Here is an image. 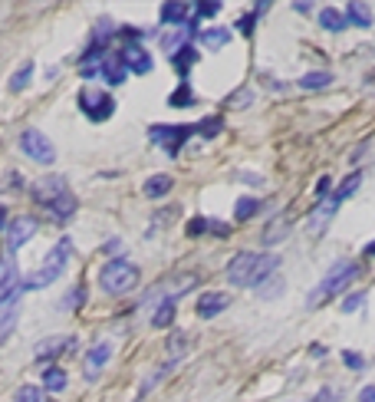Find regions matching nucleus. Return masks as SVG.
<instances>
[{
	"instance_id": "obj_1",
	"label": "nucleus",
	"mask_w": 375,
	"mask_h": 402,
	"mask_svg": "<svg viewBox=\"0 0 375 402\" xmlns=\"http://www.w3.org/2000/svg\"><path fill=\"white\" fill-rule=\"evenodd\" d=\"M280 267V261L273 254H260V250H240L234 261L227 264V281L234 287H260L267 283V277H273Z\"/></svg>"
},
{
	"instance_id": "obj_2",
	"label": "nucleus",
	"mask_w": 375,
	"mask_h": 402,
	"mask_svg": "<svg viewBox=\"0 0 375 402\" xmlns=\"http://www.w3.org/2000/svg\"><path fill=\"white\" fill-rule=\"evenodd\" d=\"M33 201L43 205L56 221H69L76 215V195L69 192L66 178H60V175H50L43 182H36L33 185Z\"/></svg>"
},
{
	"instance_id": "obj_3",
	"label": "nucleus",
	"mask_w": 375,
	"mask_h": 402,
	"mask_svg": "<svg viewBox=\"0 0 375 402\" xmlns=\"http://www.w3.org/2000/svg\"><path fill=\"white\" fill-rule=\"evenodd\" d=\"M69 254H73V241L60 238V244L50 248V254L43 257V264H40V267L27 277V283H20L23 294H27V290H43V287H50V283L60 281L63 271H66V264H69Z\"/></svg>"
},
{
	"instance_id": "obj_4",
	"label": "nucleus",
	"mask_w": 375,
	"mask_h": 402,
	"mask_svg": "<svg viewBox=\"0 0 375 402\" xmlns=\"http://www.w3.org/2000/svg\"><path fill=\"white\" fill-rule=\"evenodd\" d=\"M355 277H359V264H355V261H336V264L329 267V271L322 274V281L310 290L306 304L316 307L320 300H326V297L343 294V290H349V283H353Z\"/></svg>"
},
{
	"instance_id": "obj_5",
	"label": "nucleus",
	"mask_w": 375,
	"mask_h": 402,
	"mask_svg": "<svg viewBox=\"0 0 375 402\" xmlns=\"http://www.w3.org/2000/svg\"><path fill=\"white\" fill-rule=\"evenodd\" d=\"M139 283V267L125 257H112V261L99 271V287L106 290V294H129L132 287Z\"/></svg>"
},
{
	"instance_id": "obj_6",
	"label": "nucleus",
	"mask_w": 375,
	"mask_h": 402,
	"mask_svg": "<svg viewBox=\"0 0 375 402\" xmlns=\"http://www.w3.org/2000/svg\"><path fill=\"white\" fill-rule=\"evenodd\" d=\"M20 149H23L27 159H33V162H40V165H53L56 162L53 142L46 139L40 129H23L20 132Z\"/></svg>"
},
{
	"instance_id": "obj_7",
	"label": "nucleus",
	"mask_w": 375,
	"mask_h": 402,
	"mask_svg": "<svg viewBox=\"0 0 375 402\" xmlns=\"http://www.w3.org/2000/svg\"><path fill=\"white\" fill-rule=\"evenodd\" d=\"M191 126H151L149 135L155 145H161L165 152L172 155V159H178V152H182V145L188 139H191Z\"/></svg>"
},
{
	"instance_id": "obj_8",
	"label": "nucleus",
	"mask_w": 375,
	"mask_h": 402,
	"mask_svg": "<svg viewBox=\"0 0 375 402\" xmlns=\"http://www.w3.org/2000/svg\"><path fill=\"white\" fill-rule=\"evenodd\" d=\"M79 109L86 112L93 122H106L116 112V99L102 93V89H83L79 93Z\"/></svg>"
},
{
	"instance_id": "obj_9",
	"label": "nucleus",
	"mask_w": 375,
	"mask_h": 402,
	"mask_svg": "<svg viewBox=\"0 0 375 402\" xmlns=\"http://www.w3.org/2000/svg\"><path fill=\"white\" fill-rule=\"evenodd\" d=\"M36 228H40V225H36V217H30V215L13 217L11 225H7V254L13 257V254H17V250H20L23 244L36 234Z\"/></svg>"
},
{
	"instance_id": "obj_10",
	"label": "nucleus",
	"mask_w": 375,
	"mask_h": 402,
	"mask_svg": "<svg viewBox=\"0 0 375 402\" xmlns=\"http://www.w3.org/2000/svg\"><path fill=\"white\" fill-rule=\"evenodd\" d=\"M112 349H116V343L112 340H99L96 347H89V353H86V380H96L99 376V370L106 366L109 359H112Z\"/></svg>"
},
{
	"instance_id": "obj_11",
	"label": "nucleus",
	"mask_w": 375,
	"mask_h": 402,
	"mask_svg": "<svg viewBox=\"0 0 375 402\" xmlns=\"http://www.w3.org/2000/svg\"><path fill=\"white\" fill-rule=\"evenodd\" d=\"M118 56H122V63H125L129 73H142V76L151 73V66H155V60L149 56V50H145V46H135V43H129Z\"/></svg>"
},
{
	"instance_id": "obj_12",
	"label": "nucleus",
	"mask_w": 375,
	"mask_h": 402,
	"mask_svg": "<svg viewBox=\"0 0 375 402\" xmlns=\"http://www.w3.org/2000/svg\"><path fill=\"white\" fill-rule=\"evenodd\" d=\"M99 73H102V79H106L109 86H122L125 76H129V69H125V63H122V56H118V53H106V56H102Z\"/></svg>"
},
{
	"instance_id": "obj_13",
	"label": "nucleus",
	"mask_w": 375,
	"mask_h": 402,
	"mask_svg": "<svg viewBox=\"0 0 375 402\" xmlns=\"http://www.w3.org/2000/svg\"><path fill=\"white\" fill-rule=\"evenodd\" d=\"M227 304H231V297H227V294H214V290H207V294L198 297V307H194V310H198L201 320H214L221 310H227Z\"/></svg>"
},
{
	"instance_id": "obj_14",
	"label": "nucleus",
	"mask_w": 375,
	"mask_h": 402,
	"mask_svg": "<svg viewBox=\"0 0 375 402\" xmlns=\"http://www.w3.org/2000/svg\"><path fill=\"white\" fill-rule=\"evenodd\" d=\"M346 27H359V30H369L372 27V7L362 4V0H349V7L343 13Z\"/></svg>"
},
{
	"instance_id": "obj_15",
	"label": "nucleus",
	"mask_w": 375,
	"mask_h": 402,
	"mask_svg": "<svg viewBox=\"0 0 375 402\" xmlns=\"http://www.w3.org/2000/svg\"><path fill=\"white\" fill-rule=\"evenodd\" d=\"M336 208H339V201L329 195V201H326V205H320L310 215V221H306V231H310V234H320V231H326V225H329L332 215H336Z\"/></svg>"
},
{
	"instance_id": "obj_16",
	"label": "nucleus",
	"mask_w": 375,
	"mask_h": 402,
	"mask_svg": "<svg viewBox=\"0 0 375 402\" xmlns=\"http://www.w3.org/2000/svg\"><path fill=\"white\" fill-rule=\"evenodd\" d=\"M198 63V50H194L191 43H184L182 50H175L172 53V66H175V73H178V76H188V69H191V66Z\"/></svg>"
},
{
	"instance_id": "obj_17",
	"label": "nucleus",
	"mask_w": 375,
	"mask_h": 402,
	"mask_svg": "<svg viewBox=\"0 0 375 402\" xmlns=\"http://www.w3.org/2000/svg\"><path fill=\"white\" fill-rule=\"evenodd\" d=\"M204 231H211V234H221V238H227V234H231V228H227V225H221V221H207V217L188 221V238H198V234H204Z\"/></svg>"
},
{
	"instance_id": "obj_18",
	"label": "nucleus",
	"mask_w": 375,
	"mask_h": 402,
	"mask_svg": "<svg viewBox=\"0 0 375 402\" xmlns=\"http://www.w3.org/2000/svg\"><path fill=\"white\" fill-rule=\"evenodd\" d=\"M188 13H191L188 4H165V7H161V23H165V27H182V23L188 20Z\"/></svg>"
},
{
	"instance_id": "obj_19",
	"label": "nucleus",
	"mask_w": 375,
	"mask_h": 402,
	"mask_svg": "<svg viewBox=\"0 0 375 402\" xmlns=\"http://www.w3.org/2000/svg\"><path fill=\"white\" fill-rule=\"evenodd\" d=\"M172 185H175L172 175H151L142 192H145V198H161V195H168V192H172Z\"/></svg>"
},
{
	"instance_id": "obj_20",
	"label": "nucleus",
	"mask_w": 375,
	"mask_h": 402,
	"mask_svg": "<svg viewBox=\"0 0 375 402\" xmlns=\"http://www.w3.org/2000/svg\"><path fill=\"white\" fill-rule=\"evenodd\" d=\"M320 27H322V30H329V33L346 30L343 11H336V7H322V11H320Z\"/></svg>"
},
{
	"instance_id": "obj_21",
	"label": "nucleus",
	"mask_w": 375,
	"mask_h": 402,
	"mask_svg": "<svg viewBox=\"0 0 375 402\" xmlns=\"http://www.w3.org/2000/svg\"><path fill=\"white\" fill-rule=\"evenodd\" d=\"M194 102H198V96H194V89L188 86V79H182V83H178V89H175L172 96H168V106H175V109L194 106Z\"/></svg>"
},
{
	"instance_id": "obj_22",
	"label": "nucleus",
	"mask_w": 375,
	"mask_h": 402,
	"mask_svg": "<svg viewBox=\"0 0 375 402\" xmlns=\"http://www.w3.org/2000/svg\"><path fill=\"white\" fill-rule=\"evenodd\" d=\"M201 40L207 50H224V46L231 43V30H227V27H211V30H204Z\"/></svg>"
},
{
	"instance_id": "obj_23",
	"label": "nucleus",
	"mask_w": 375,
	"mask_h": 402,
	"mask_svg": "<svg viewBox=\"0 0 375 402\" xmlns=\"http://www.w3.org/2000/svg\"><path fill=\"white\" fill-rule=\"evenodd\" d=\"M66 370H60V366H46L43 370V389L46 392H63L66 389Z\"/></svg>"
},
{
	"instance_id": "obj_24",
	"label": "nucleus",
	"mask_w": 375,
	"mask_h": 402,
	"mask_svg": "<svg viewBox=\"0 0 375 402\" xmlns=\"http://www.w3.org/2000/svg\"><path fill=\"white\" fill-rule=\"evenodd\" d=\"M30 79H33V60H27V63L11 76V93H23V89L30 86Z\"/></svg>"
},
{
	"instance_id": "obj_25",
	"label": "nucleus",
	"mask_w": 375,
	"mask_h": 402,
	"mask_svg": "<svg viewBox=\"0 0 375 402\" xmlns=\"http://www.w3.org/2000/svg\"><path fill=\"white\" fill-rule=\"evenodd\" d=\"M329 83H332V73H326V69H322V73H306L303 79H296L300 89H326Z\"/></svg>"
},
{
	"instance_id": "obj_26",
	"label": "nucleus",
	"mask_w": 375,
	"mask_h": 402,
	"mask_svg": "<svg viewBox=\"0 0 375 402\" xmlns=\"http://www.w3.org/2000/svg\"><path fill=\"white\" fill-rule=\"evenodd\" d=\"M257 211H260V201H257V198H240V201L234 205V217H237V221H250V217L257 215Z\"/></svg>"
},
{
	"instance_id": "obj_27",
	"label": "nucleus",
	"mask_w": 375,
	"mask_h": 402,
	"mask_svg": "<svg viewBox=\"0 0 375 402\" xmlns=\"http://www.w3.org/2000/svg\"><path fill=\"white\" fill-rule=\"evenodd\" d=\"M175 320V297H168L165 304H158V310H155V316H151V323L155 326H168Z\"/></svg>"
},
{
	"instance_id": "obj_28",
	"label": "nucleus",
	"mask_w": 375,
	"mask_h": 402,
	"mask_svg": "<svg viewBox=\"0 0 375 402\" xmlns=\"http://www.w3.org/2000/svg\"><path fill=\"white\" fill-rule=\"evenodd\" d=\"M221 129H224V122L217 119V116H207V119H201L198 126H194V132H198V135H204V139H214Z\"/></svg>"
},
{
	"instance_id": "obj_29",
	"label": "nucleus",
	"mask_w": 375,
	"mask_h": 402,
	"mask_svg": "<svg viewBox=\"0 0 375 402\" xmlns=\"http://www.w3.org/2000/svg\"><path fill=\"white\" fill-rule=\"evenodd\" d=\"M69 343H73V340H46L43 347L36 349V359H50V356H56V353H60V349H66L69 347Z\"/></svg>"
},
{
	"instance_id": "obj_30",
	"label": "nucleus",
	"mask_w": 375,
	"mask_h": 402,
	"mask_svg": "<svg viewBox=\"0 0 375 402\" xmlns=\"http://www.w3.org/2000/svg\"><path fill=\"white\" fill-rule=\"evenodd\" d=\"M13 402H46V396L40 386H20L17 396H13Z\"/></svg>"
},
{
	"instance_id": "obj_31",
	"label": "nucleus",
	"mask_w": 375,
	"mask_h": 402,
	"mask_svg": "<svg viewBox=\"0 0 375 402\" xmlns=\"http://www.w3.org/2000/svg\"><path fill=\"white\" fill-rule=\"evenodd\" d=\"M13 326H17V310L0 314V343H7V337L13 333Z\"/></svg>"
},
{
	"instance_id": "obj_32",
	"label": "nucleus",
	"mask_w": 375,
	"mask_h": 402,
	"mask_svg": "<svg viewBox=\"0 0 375 402\" xmlns=\"http://www.w3.org/2000/svg\"><path fill=\"white\" fill-rule=\"evenodd\" d=\"M254 20H257V17H254V13H240V17H237V33H244V36H250V33H254Z\"/></svg>"
},
{
	"instance_id": "obj_33",
	"label": "nucleus",
	"mask_w": 375,
	"mask_h": 402,
	"mask_svg": "<svg viewBox=\"0 0 375 402\" xmlns=\"http://www.w3.org/2000/svg\"><path fill=\"white\" fill-rule=\"evenodd\" d=\"M250 99H254V93H250V89H240V93H234V96L227 99V106H231V109H244Z\"/></svg>"
},
{
	"instance_id": "obj_34",
	"label": "nucleus",
	"mask_w": 375,
	"mask_h": 402,
	"mask_svg": "<svg viewBox=\"0 0 375 402\" xmlns=\"http://www.w3.org/2000/svg\"><path fill=\"white\" fill-rule=\"evenodd\" d=\"M343 359H346V366H349V370H355V373H362V370H365V359L359 356V353H349V349H346Z\"/></svg>"
},
{
	"instance_id": "obj_35",
	"label": "nucleus",
	"mask_w": 375,
	"mask_h": 402,
	"mask_svg": "<svg viewBox=\"0 0 375 402\" xmlns=\"http://www.w3.org/2000/svg\"><path fill=\"white\" fill-rule=\"evenodd\" d=\"M362 304H365V294H362V290H359V294L346 297V300H343V310H346V314H353V310H359V307H362Z\"/></svg>"
},
{
	"instance_id": "obj_36",
	"label": "nucleus",
	"mask_w": 375,
	"mask_h": 402,
	"mask_svg": "<svg viewBox=\"0 0 375 402\" xmlns=\"http://www.w3.org/2000/svg\"><path fill=\"white\" fill-rule=\"evenodd\" d=\"M194 13H198V17H217V13H221V4H198ZM198 17H194V20H198Z\"/></svg>"
},
{
	"instance_id": "obj_37",
	"label": "nucleus",
	"mask_w": 375,
	"mask_h": 402,
	"mask_svg": "<svg viewBox=\"0 0 375 402\" xmlns=\"http://www.w3.org/2000/svg\"><path fill=\"white\" fill-rule=\"evenodd\" d=\"M316 195H320V198L329 195V178H326V175H322L320 182H316Z\"/></svg>"
},
{
	"instance_id": "obj_38",
	"label": "nucleus",
	"mask_w": 375,
	"mask_h": 402,
	"mask_svg": "<svg viewBox=\"0 0 375 402\" xmlns=\"http://www.w3.org/2000/svg\"><path fill=\"white\" fill-rule=\"evenodd\" d=\"M359 402H375V386H365L362 396H359Z\"/></svg>"
}]
</instances>
